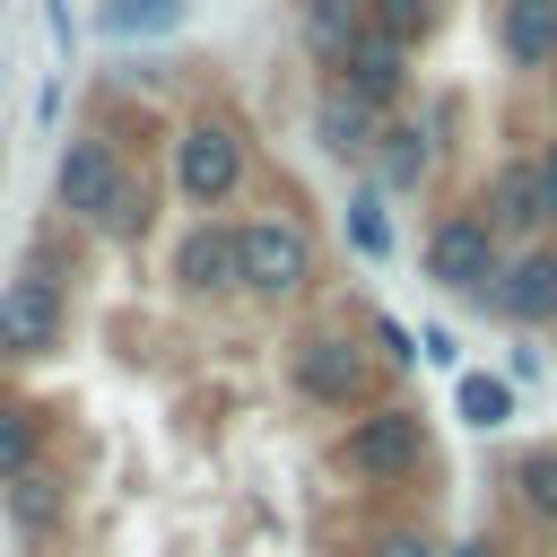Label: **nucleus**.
<instances>
[{
	"label": "nucleus",
	"instance_id": "nucleus-18",
	"mask_svg": "<svg viewBox=\"0 0 557 557\" xmlns=\"http://www.w3.org/2000/svg\"><path fill=\"white\" fill-rule=\"evenodd\" d=\"M339 235H348V252H357L366 270H383V261H392V191H383L374 174H357V183H348V200H339Z\"/></svg>",
	"mask_w": 557,
	"mask_h": 557
},
{
	"label": "nucleus",
	"instance_id": "nucleus-23",
	"mask_svg": "<svg viewBox=\"0 0 557 557\" xmlns=\"http://www.w3.org/2000/svg\"><path fill=\"white\" fill-rule=\"evenodd\" d=\"M366 26L400 35L409 52H426V44H435V26H444V0H366Z\"/></svg>",
	"mask_w": 557,
	"mask_h": 557
},
{
	"label": "nucleus",
	"instance_id": "nucleus-15",
	"mask_svg": "<svg viewBox=\"0 0 557 557\" xmlns=\"http://www.w3.org/2000/svg\"><path fill=\"white\" fill-rule=\"evenodd\" d=\"M148 226H157V174L131 157V165H122V183L104 191V209L87 218V235H96V244H113V252H139V244H148Z\"/></svg>",
	"mask_w": 557,
	"mask_h": 557
},
{
	"label": "nucleus",
	"instance_id": "nucleus-6",
	"mask_svg": "<svg viewBox=\"0 0 557 557\" xmlns=\"http://www.w3.org/2000/svg\"><path fill=\"white\" fill-rule=\"evenodd\" d=\"M70 339V287L52 270H17L0 287V366H44Z\"/></svg>",
	"mask_w": 557,
	"mask_h": 557
},
{
	"label": "nucleus",
	"instance_id": "nucleus-24",
	"mask_svg": "<svg viewBox=\"0 0 557 557\" xmlns=\"http://www.w3.org/2000/svg\"><path fill=\"white\" fill-rule=\"evenodd\" d=\"M357 557H444V540L426 522H383V531L357 540Z\"/></svg>",
	"mask_w": 557,
	"mask_h": 557
},
{
	"label": "nucleus",
	"instance_id": "nucleus-29",
	"mask_svg": "<svg viewBox=\"0 0 557 557\" xmlns=\"http://www.w3.org/2000/svg\"><path fill=\"white\" fill-rule=\"evenodd\" d=\"M444 557H513L496 531H470V540H444Z\"/></svg>",
	"mask_w": 557,
	"mask_h": 557
},
{
	"label": "nucleus",
	"instance_id": "nucleus-21",
	"mask_svg": "<svg viewBox=\"0 0 557 557\" xmlns=\"http://www.w3.org/2000/svg\"><path fill=\"white\" fill-rule=\"evenodd\" d=\"M505 496H513L540 531H557V444H522V453L505 461Z\"/></svg>",
	"mask_w": 557,
	"mask_h": 557
},
{
	"label": "nucleus",
	"instance_id": "nucleus-9",
	"mask_svg": "<svg viewBox=\"0 0 557 557\" xmlns=\"http://www.w3.org/2000/svg\"><path fill=\"white\" fill-rule=\"evenodd\" d=\"M165 278H174V296H191V305H226V296H235V218H226V209L183 218V235H174V252H165Z\"/></svg>",
	"mask_w": 557,
	"mask_h": 557
},
{
	"label": "nucleus",
	"instance_id": "nucleus-30",
	"mask_svg": "<svg viewBox=\"0 0 557 557\" xmlns=\"http://www.w3.org/2000/svg\"><path fill=\"white\" fill-rule=\"evenodd\" d=\"M540 366H548V357H540V348H531V339H513V357H505V383H531V374H540Z\"/></svg>",
	"mask_w": 557,
	"mask_h": 557
},
{
	"label": "nucleus",
	"instance_id": "nucleus-12",
	"mask_svg": "<svg viewBox=\"0 0 557 557\" xmlns=\"http://www.w3.org/2000/svg\"><path fill=\"white\" fill-rule=\"evenodd\" d=\"M331 78H339L357 104H374V113H400V104H409V78H418V52H409L400 35H383V26H366V35H357V52H348Z\"/></svg>",
	"mask_w": 557,
	"mask_h": 557
},
{
	"label": "nucleus",
	"instance_id": "nucleus-22",
	"mask_svg": "<svg viewBox=\"0 0 557 557\" xmlns=\"http://www.w3.org/2000/svg\"><path fill=\"white\" fill-rule=\"evenodd\" d=\"M183 17L191 9H174V0H96V35L104 44H165Z\"/></svg>",
	"mask_w": 557,
	"mask_h": 557
},
{
	"label": "nucleus",
	"instance_id": "nucleus-31",
	"mask_svg": "<svg viewBox=\"0 0 557 557\" xmlns=\"http://www.w3.org/2000/svg\"><path fill=\"white\" fill-rule=\"evenodd\" d=\"M174 9H200V0H174Z\"/></svg>",
	"mask_w": 557,
	"mask_h": 557
},
{
	"label": "nucleus",
	"instance_id": "nucleus-13",
	"mask_svg": "<svg viewBox=\"0 0 557 557\" xmlns=\"http://www.w3.org/2000/svg\"><path fill=\"white\" fill-rule=\"evenodd\" d=\"M487 35L513 78H557V0H496Z\"/></svg>",
	"mask_w": 557,
	"mask_h": 557
},
{
	"label": "nucleus",
	"instance_id": "nucleus-25",
	"mask_svg": "<svg viewBox=\"0 0 557 557\" xmlns=\"http://www.w3.org/2000/svg\"><path fill=\"white\" fill-rule=\"evenodd\" d=\"M366 339H374L383 374H409V366H418V331H409L400 313H366Z\"/></svg>",
	"mask_w": 557,
	"mask_h": 557
},
{
	"label": "nucleus",
	"instance_id": "nucleus-4",
	"mask_svg": "<svg viewBox=\"0 0 557 557\" xmlns=\"http://www.w3.org/2000/svg\"><path fill=\"white\" fill-rule=\"evenodd\" d=\"M348 487H400V479H418L426 461H435V435H426V409L418 400H400V392H383V400H366V409H348L339 426H331V453H322Z\"/></svg>",
	"mask_w": 557,
	"mask_h": 557
},
{
	"label": "nucleus",
	"instance_id": "nucleus-5",
	"mask_svg": "<svg viewBox=\"0 0 557 557\" xmlns=\"http://www.w3.org/2000/svg\"><path fill=\"white\" fill-rule=\"evenodd\" d=\"M505 252H513V244H505V235H496V226H487L470 200H453V209H435V226H426V252H418V261H426V278H435L444 296L479 305V296L496 287Z\"/></svg>",
	"mask_w": 557,
	"mask_h": 557
},
{
	"label": "nucleus",
	"instance_id": "nucleus-19",
	"mask_svg": "<svg viewBox=\"0 0 557 557\" xmlns=\"http://www.w3.org/2000/svg\"><path fill=\"white\" fill-rule=\"evenodd\" d=\"M35 461H52V418H44L35 400L0 392V487H9L17 470H35Z\"/></svg>",
	"mask_w": 557,
	"mask_h": 557
},
{
	"label": "nucleus",
	"instance_id": "nucleus-8",
	"mask_svg": "<svg viewBox=\"0 0 557 557\" xmlns=\"http://www.w3.org/2000/svg\"><path fill=\"white\" fill-rule=\"evenodd\" d=\"M479 313H496L505 331H557V235L540 244H513L496 287L479 296Z\"/></svg>",
	"mask_w": 557,
	"mask_h": 557
},
{
	"label": "nucleus",
	"instance_id": "nucleus-7",
	"mask_svg": "<svg viewBox=\"0 0 557 557\" xmlns=\"http://www.w3.org/2000/svg\"><path fill=\"white\" fill-rule=\"evenodd\" d=\"M122 165H131V157H122L96 122H78V131L52 148V209H61V226H78V235H87V218L104 209V191L122 183Z\"/></svg>",
	"mask_w": 557,
	"mask_h": 557
},
{
	"label": "nucleus",
	"instance_id": "nucleus-10",
	"mask_svg": "<svg viewBox=\"0 0 557 557\" xmlns=\"http://www.w3.org/2000/svg\"><path fill=\"white\" fill-rule=\"evenodd\" d=\"M435 157H444V122H435V113H383L374 157H366L357 174H374L392 200H409V191L435 183Z\"/></svg>",
	"mask_w": 557,
	"mask_h": 557
},
{
	"label": "nucleus",
	"instance_id": "nucleus-3",
	"mask_svg": "<svg viewBox=\"0 0 557 557\" xmlns=\"http://www.w3.org/2000/svg\"><path fill=\"white\" fill-rule=\"evenodd\" d=\"M322 287V235L305 209H252L235 218V296L244 305H305Z\"/></svg>",
	"mask_w": 557,
	"mask_h": 557
},
{
	"label": "nucleus",
	"instance_id": "nucleus-28",
	"mask_svg": "<svg viewBox=\"0 0 557 557\" xmlns=\"http://www.w3.org/2000/svg\"><path fill=\"white\" fill-rule=\"evenodd\" d=\"M531 174H540V209H548V235H557V131L531 148Z\"/></svg>",
	"mask_w": 557,
	"mask_h": 557
},
{
	"label": "nucleus",
	"instance_id": "nucleus-2",
	"mask_svg": "<svg viewBox=\"0 0 557 557\" xmlns=\"http://www.w3.org/2000/svg\"><path fill=\"white\" fill-rule=\"evenodd\" d=\"M278 374H287V392L305 400V409H322V418H348V409H366V400H383V357H374V339L339 313V322H296L287 339H278Z\"/></svg>",
	"mask_w": 557,
	"mask_h": 557
},
{
	"label": "nucleus",
	"instance_id": "nucleus-17",
	"mask_svg": "<svg viewBox=\"0 0 557 557\" xmlns=\"http://www.w3.org/2000/svg\"><path fill=\"white\" fill-rule=\"evenodd\" d=\"M357 35H366V0H296V44L322 78L357 52Z\"/></svg>",
	"mask_w": 557,
	"mask_h": 557
},
{
	"label": "nucleus",
	"instance_id": "nucleus-1",
	"mask_svg": "<svg viewBox=\"0 0 557 557\" xmlns=\"http://www.w3.org/2000/svg\"><path fill=\"white\" fill-rule=\"evenodd\" d=\"M165 191L174 209L209 218V209H235L252 191V131L226 113V104H183L165 122Z\"/></svg>",
	"mask_w": 557,
	"mask_h": 557
},
{
	"label": "nucleus",
	"instance_id": "nucleus-20",
	"mask_svg": "<svg viewBox=\"0 0 557 557\" xmlns=\"http://www.w3.org/2000/svg\"><path fill=\"white\" fill-rule=\"evenodd\" d=\"M453 409H461V426L496 435V426L522 418V392H513L505 374H487V366H461V374H453Z\"/></svg>",
	"mask_w": 557,
	"mask_h": 557
},
{
	"label": "nucleus",
	"instance_id": "nucleus-16",
	"mask_svg": "<svg viewBox=\"0 0 557 557\" xmlns=\"http://www.w3.org/2000/svg\"><path fill=\"white\" fill-rule=\"evenodd\" d=\"M0 505H9L17 540H52V531L70 522V470H61V461H35V470H17V479L0 487Z\"/></svg>",
	"mask_w": 557,
	"mask_h": 557
},
{
	"label": "nucleus",
	"instance_id": "nucleus-27",
	"mask_svg": "<svg viewBox=\"0 0 557 557\" xmlns=\"http://www.w3.org/2000/svg\"><path fill=\"white\" fill-rule=\"evenodd\" d=\"M418 366H453V374H461V339H453L444 322H418Z\"/></svg>",
	"mask_w": 557,
	"mask_h": 557
},
{
	"label": "nucleus",
	"instance_id": "nucleus-14",
	"mask_svg": "<svg viewBox=\"0 0 557 557\" xmlns=\"http://www.w3.org/2000/svg\"><path fill=\"white\" fill-rule=\"evenodd\" d=\"M305 131H313V148H322L331 165H366V157H374L383 113H374V104H357L339 78H322V87H313V104H305Z\"/></svg>",
	"mask_w": 557,
	"mask_h": 557
},
{
	"label": "nucleus",
	"instance_id": "nucleus-26",
	"mask_svg": "<svg viewBox=\"0 0 557 557\" xmlns=\"http://www.w3.org/2000/svg\"><path fill=\"white\" fill-rule=\"evenodd\" d=\"M44 35H52V52H61V61H78V44H87V26H78V9H70V0H44Z\"/></svg>",
	"mask_w": 557,
	"mask_h": 557
},
{
	"label": "nucleus",
	"instance_id": "nucleus-11",
	"mask_svg": "<svg viewBox=\"0 0 557 557\" xmlns=\"http://www.w3.org/2000/svg\"><path fill=\"white\" fill-rule=\"evenodd\" d=\"M470 209H479V218H487L505 244H540V235H548V209H540V174H531V148H522V157H496V165L479 174Z\"/></svg>",
	"mask_w": 557,
	"mask_h": 557
}]
</instances>
